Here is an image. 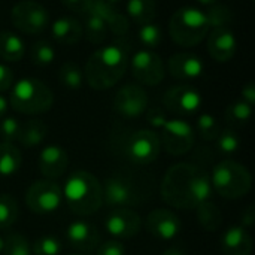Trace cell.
<instances>
[{"mask_svg":"<svg viewBox=\"0 0 255 255\" xmlns=\"http://www.w3.org/2000/svg\"><path fill=\"white\" fill-rule=\"evenodd\" d=\"M211 194V176L190 163L172 166L161 182L163 200L176 209H196L200 203L209 200Z\"/></svg>","mask_w":255,"mask_h":255,"instance_id":"1","label":"cell"},{"mask_svg":"<svg viewBox=\"0 0 255 255\" xmlns=\"http://www.w3.org/2000/svg\"><path fill=\"white\" fill-rule=\"evenodd\" d=\"M126 69V51L118 45H111L103 46L90 55L84 69V76L91 88L108 90L124 76Z\"/></svg>","mask_w":255,"mask_h":255,"instance_id":"2","label":"cell"},{"mask_svg":"<svg viewBox=\"0 0 255 255\" xmlns=\"http://www.w3.org/2000/svg\"><path fill=\"white\" fill-rule=\"evenodd\" d=\"M61 191L67 208L79 217H90L103 205L102 184L93 173L85 170L73 172Z\"/></svg>","mask_w":255,"mask_h":255,"instance_id":"3","label":"cell"},{"mask_svg":"<svg viewBox=\"0 0 255 255\" xmlns=\"http://www.w3.org/2000/svg\"><path fill=\"white\" fill-rule=\"evenodd\" d=\"M206 13L196 7L178 9L169 21V34L172 40L185 48L199 45L209 33Z\"/></svg>","mask_w":255,"mask_h":255,"instance_id":"4","label":"cell"},{"mask_svg":"<svg viewBox=\"0 0 255 255\" xmlns=\"http://www.w3.org/2000/svg\"><path fill=\"white\" fill-rule=\"evenodd\" d=\"M9 103L19 114L39 115L48 112L52 108L54 94L42 81L34 78H24L19 79L12 88Z\"/></svg>","mask_w":255,"mask_h":255,"instance_id":"5","label":"cell"},{"mask_svg":"<svg viewBox=\"0 0 255 255\" xmlns=\"http://www.w3.org/2000/svg\"><path fill=\"white\" fill-rule=\"evenodd\" d=\"M211 185L223 199L236 200L251 191L253 178L245 166L233 160H223L214 167Z\"/></svg>","mask_w":255,"mask_h":255,"instance_id":"6","label":"cell"},{"mask_svg":"<svg viewBox=\"0 0 255 255\" xmlns=\"http://www.w3.org/2000/svg\"><path fill=\"white\" fill-rule=\"evenodd\" d=\"M161 152L160 136L154 130H137L124 142V155L128 161L146 166L154 163Z\"/></svg>","mask_w":255,"mask_h":255,"instance_id":"7","label":"cell"},{"mask_svg":"<svg viewBox=\"0 0 255 255\" xmlns=\"http://www.w3.org/2000/svg\"><path fill=\"white\" fill-rule=\"evenodd\" d=\"M61 203H63L61 187L51 179L33 182L25 193V205L34 214H40V215L51 214L57 211Z\"/></svg>","mask_w":255,"mask_h":255,"instance_id":"8","label":"cell"},{"mask_svg":"<svg viewBox=\"0 0 255 255\" xmlns=\"http://www.w3.org/2000/svg\"><path fill=\"white\" fill-rule=\"evenodd\" d=\"M12 24L24 34L42 33L48 22L49 15L45 6L34 0H21L10 10Z\"/></svg>","mask_w":255,"mask_h":255,"instance_id":"9","label":"cell"},{"mask_svg":"<svg viewBox=\"0 0 255 255\" xmlns=\"http://www.w3.org/2000/svg\"><path fill=\"white\" fill-rule=\"evenodd\" d=\"M161 148L173 157H181L191 151L196 142L193 127L184 120H167L161 128Z\"/></svg>","mask_w":255,"mask_h":255,"instance_id":"10","label":"cell"},{"mask_svg":"<svg viewBox=\"0 0 255 255\" xmlns=\"http://www.w3.org/2000/svg\"><path fill=\"white\" fill-rule=\"evenodd\" d=\"M133 76L143 85H158L166 75V67L158 54L149 49L137 51L130 63Z\"/></svg>","mask_w":255,"mask_h":255,"instance_id":"11","label":"cell"},{"mask_svg":"<svg viewBox=\"0 0 255 255\" xmlns=\"http://www.w3.org/2000/svg\"><path fill=\"white\" fill-rule=\"evenodd\" d=\"M163 105L175 115L188 117L199 111L202 105V96L191 85H176L164 93Z\"/></svg>","mask_w":255,"mask_h":255,"instance_id":"12","label":"cell"},{"mask_svg":"<svg viewBox=\"0 0 255 255\" xmlns=\"http://www.w3.org/2000/svg\"><path fill=\"white\" fill-rule=\"evenodd\" d=\"M114 109L124 118H137L148 109V94L140 85L127 84L117 91Z\"/></svg>","mask_w":255,"mask_h":255,"instance_id":"13","label":"cell"},{"mask_svg":"<svg viewBox=\"0 0 255 255\" xmlns=\"http://www.w3.org/2000/svg\"><path fill=\"white\" fill-rule=\"evenodd\" d=\"M105 229L114 238L130 239L140 232L142 218L130 208H114L105 220Z\"/></svg>","mask_w":255,"mask_h":255,"instance_id":"14","label":"cell"},{"mask_svg":"<svg viewBox=\"0 0 255 255\" xmlns=\"http://www.w3.org/2000/svg\"><path fill=\"white\" fill-rule=\"evenodd\" d=\"M103 203L111 208H130L139 202V193L131 182L123 176L108 178L102 187Z\"/></svg>","mask_w":255,"mask_h":255,"instance_id":"15","label":"cell"},{"mask_svg":"<svg viewBox=\"0 0 255 255\" xmlns=\"http://www.w3.org/2000/svg\"><path fill=\"white\" fill-rule=\"evenodd\" d=\"M145 227L151 236L160 241H172L181 233L182 223L170 209H154L148 214Z\"/></svg>","mask_w":255,"mask_h":255,"instance_id":"16","label":"cell"},{"mask_svg":"<svg viewBox=\"0 0 255 255\" xmlns=\"http://www.w3.org/2000/svg\"><path fill=\"white\" fill-rule=\"evenodd\" d=\"M66 241L72 248L81 253H91L100 245V235L94 224L76 220L69 224L66 230Z\"/></svg>","mask_w":255,"mask_h":255,"instance_id":"17","label":"cell"},{"mask_svg":"<svg viewBox=\"0 0 255 255\" xmlns=\"http://www.w3.org/2000/svg\"><path fill=\"white\" fill-rule=\"evenodd\" d=\"M69 166L67 152L58 145H48L39 154V170L46 179L61 178Z\"/></svg>","mask_w":255,"mask_h":255,"instance_id":"18","label":"cell"},{"mask_svg":"<svg viewBox=\"0 0 255 255\" xmlns=\"http://www.w3.org/2000/svg\"><path fill=\"white\" fill-rule=\"evenodd\" d=\"M169 72L175 79L193 81L203 73V61L191 52H179L169 58Z\"/></svg>","mask_w":255,"mask_h":255,"instance_id":"19","label":"cell"},{"mask_svg":"<svg viewBox=\"0 0 255 255\" xmlns=\"http://www.w3.org/2000/svg\"><path fill=\"white\" fill-rule=\"evenodd\" d=\"M88 13H94L99 18H102L108 30H112V33L117 36H124L128 33L130 22L127 16L120 13L118 9L114 6V3L109 0H93V4Z\"/></svg>","mask_w":255,"mask_h":255,"instance_id":"20","label":"cell"},{"mask_svg":"<svg viewBox=\"0 0 255 255\" xmlns=\"http://www.w3.org/2000/svg\"><path fill=\"white\" fill-rule=\"evenodd\" d=\"M236 37L229 28H214L208 36V52L217 61L226 63L235 57Z\"/></svg>","mask_w":255,"mask_h":255,"instance_id":"21","label":"cell"},{"mask_svg":"<svg viewBox=\"0 0 255 255\" xmlns=\"http://www.w3.org/2000/svg\"><path fill=\"white\" fill-rule=\"evenodd\" d=\"M221 251L224 255H251L253 239L244 227H230L221 236Z\"/></svg>","mask_w":255,"mask_h":255,"instance_id":"22","label":"cell"},{"mask_svg":"<svg viewBox=\"0 0 255 255\" xmlns=\"http://www.w3.org/2000/svg\"><path fill=\"white\" fill-rule=\"evenodd\" d=\"M82 25L78 19L70 16H61L52 24V36L54 39L66 46L75 45L82 37Z\"/></svg>","mask_w":255,"mask_h":255,"instance_id":"23","label":"cell"},{"mask_svg":"<svg viewBox=\"0 0 255 255\" xmlns=\"http://www.w3.org/2000/svg\"><path fill=\"white\" fill-rule=\"evenodd\" d=\"M48 133V127L40 120H28L27 123L21 124L18 142L25 148H34L40 145Z\"/></svg>","mask_w":255,"mask_h":255,"instance_id":"24","label":"cell"},{"mask_svg":"<svg viewBox=\"0 0 255 255\" xmlns=\"http://www.w3.org/2000/svg\"><path fill=\"white\" fill-rule=\"evenodd\" d=\"M22 163L21 151L7 142H0V176H12L15 175Z\"/></svg>","mask_w":255,"mask_h":255,"instance_id":"25","label":"cell"},{"mask_svg":"<svg viewBox=\"0 0 255 255\" xmlns=\"http://www.w3.org/2000/svg\"><path fill=\"white\" fill-rule=\"evenodd\" d=\"M24 52L25 46L19 36L12 31H0V57L4 61H19Z\"/></svg>","mask_w":255,"mask_h":255,"instance_id":"26","label":"cell"},{"mask_svg":"<svg viewBox=\"0 0 255 255\" xmlns=\"http://www.w3.org/2000/svg\"><path fill=\"white\" fill-rule=\"evenodd\" d=\"M127 12L130 18L139 24L145 25L154 21L157 13V1L155 0H128Z\"/></svg>","mask_w":255,"mask_h":255,"instance_id":"27","label":"cell"},{"mask_svg":"<svg viewBox=\"0 0 255 255\" xmlns=\"http://www.w3.org/2000/svg\"><path fill=\"white\" fill-rule=\"evenodd\" d=\"M196 215L199 220V224L206 230V232H217L221 227L223 223V214L218 209V206L209 200L200 203L196 208Z\"/></svg>","mask_w":255,"mask_h":255,"instance_id":"28","label":"cell"},{"mask_svg":"<svg viewBox=\"0 0 255 255\" xmlns=\"http://www.w3.org/2000/svg\"><path fill=\"white\" fill-rule=\"evenodd\" d=\"M82 33L93 45H100L108 37V27L102 18H99L94 13H87L85 25L82 28Z\"/></svg>","mask_w":255,"mask_h":255,"instance_id":"29","label":"cell"},{"mask_svg":"<svg viewBox=\"0 0 255 255\" xmlns=\"http://www.w3.org/2000/svg\"><path fill=\"white\" fill-rule=\"evenodd\" d=\"M253 106L245 103L244 100L233 102L226 109V123L232 127H244L251 118Z\"/></svg>","mask_w":255,"mask_h":255,"instance_id":"30","label":"cell"},{"mask_svg":"<svg viewBox=\"0 0 255 255\" xmlns=\"http://www.w3.org/2000/svg\"><path fill=\"white\" fill-rule=\"evenodd\" d=\"M18 202L10 194H0V230L12 227L18 220Z\"/></svg>","mask_w":255,"mask_h":255,"instance_id":"31","label":"cell"},{"mask_svg":"<svg viewBox=\"0 0 255 255\" xmlns=\"http://www.w3.org/2000/svg\"><path fill=\"white\" fill-rule=\"evenodd\" d=\"M58 79L69 90H78L82 85L84 75H82V72L76 63L67 61L61 66V69L58 72Z\"/></svg>","mask_w":255,"mask_h":255,"instance_id":"32","label":"cell"},{"mask_svg":"<svg viewBox=\"0 0 255 255\" xmlns=\"http://www.w3.org/2000/svg\"><path fill=\"white\" fill-rule=\"evenodd\" d=\"M206 18H208L209 27H212V28H226L233 19V13H232V9L229 6L215 3L206 12Z\"/></svg>","mask_w":255,"mask_h":255,"instance_id":"33","label":"cell"},{"mask_svg":"<svg viewBox=\"0 0 255 255\" xmlns=\"http://www.w3.org/2000/svg\"><path fill=\"white\" fill-rule=\"evenodd\" d=\"M1 255H33L30 242L19 233H10L4 238Z\"/></svg>","mask_w":255,"mask_h":255,"instance_id":"34","label":"cell"},{"mask_svg":"<svg viewBox=\"0 0 255 255\" xmlns=\"http://www.w3.org/2000/svg\"><path fill=\"white\" fill-rule=\"evenodd\" d=\"M197 133L203 140L215 142L221 133V127L215 117H212L211 114H203L197 118Z\"/></svg>","mask_w":255,"mask_h":255,"instance_id":"35","label":"cell"},{"mask_svg":"<svg viewBox=\"0 0 255 255\" xmlns=\"http://www.w3.org/2000/svg\"><path fill=\"white\" fill-rule=\"evenodd\" d=\"M55 51L52 45L46 40H39L30 48V60L36 66H48L54 61Z\"/></svg>","mask_w":255,"mask_h":255,"instance_id":"36","label":"cell"},{"mask_svg":"<svg viewBox=\"0 0 255 255\" xmlns=\"http://www.w3.org/2000/svg\"><path fill=\"white\" fill-rule=\"evenodd\" d=\"M215 143H217V148H218L220 152H223L226 155H230V154H235L239 149L241 139H239L238 133L233 128H224V130H221V133L217 137Z\"/></svg>","mask_w":255,"mask_h":255,"instance_id":"37","label":"cell"},{"mask_svg":"<svg viewBox=\"0 0 255 255\" xmlns=\"http://www.w3.org/2000/svg\"><path fill=\"white\" fill-rule=\"evenodd\" d=\"M61 250L63 245L55 236H42L36 239L31 247L33 255H60Z\"/></svg>","mask_w":255,"mask_h":255,"instance_id":"38","label":"cell"},{"mask_svg":"<svg viewBox=\"0 0 255 255\" xmlns=\"http://www.w3.org/2000/svg\"><path fill=\"white\" fill-rule=\"evenodd\" d=\"M139 39H140V43L146 49H155L160 46V43L163 40L161 28L152 22L145 24V25H142V28L139 31Z\"/></svg>","mask_w":255,"mask_h":255,"instance_id":"39","label":"cell"},{"mask_svg":"<svg viewBox=\"0 0 255 255\" xmlns=\"http://www.w3.org/2000/svg\"><path fill=\"white\" fill-rule=\"evenodd\" d=\"M19 128H21V124H19V121L16 118H13V117L3 118L1 123H0V137H1V142L13 143L15 140H18Z\"/></svg>","mask_w":255,"mask_h":255,"instance_id":"40","label":"cell"},{"mask_svg":"<svg viewBox=\"0 0 255 255\" xmlns=\"http://www.w3.org/2000/svg\"><path fill=\"white\" fill-rule=\"evenodd\" d=\"M97 255H126V247L120 241H108L97 247Z\"/></svg>","mask_w":255,"mask_h":255,"instance_id":"41","label":"cell"},{"mask_svg":"<svg viewBox=\"0 0 255 255\" xmlns=\"http://www.w3.org/2000/svg\"><path fill=\"white\" fill-rule=\"evenodd\" d=\"M146 121L155 128H163V126L167 123V117L163 109L151 108V109H146Z\"/></svg>","mask_w":255,"mask_h":255,"instance_id":"42","label":"cell"},{"mask_svg":"<svg viewBox=\"0 0 255 255\" xmlns=\"http://www.w3.org/2000/svg\"><path fill=\"white\" fill-rule=\"evenodd\" d=\"M61 3L72 12L76 13H88L93 0H61Z\"/></svg>","mask_w":255,"mask_h":255,"instance_id":"43","label":"cell"},{"mask_svg":"<svg viewBox=\"0 0 255 255\" xmlns=\"http://www.w3.org/2000/svg\"><path fill=\"white\" fill-rule=\"evenodd\" d=\"M12 84H13V73H12V70L7 66L0 64V93L9 90L12 87Z\"/></svg>","mask_w":255,"mask_h":255,"instance_id":"44","label":"cell"},{"mask_svg":"<svg viewBox=\"0 0 255 255\" xmlns=\"http://www.w3.org/2000/svg\"><path fill=\"white\" fill-rule=\"evenodd\" d=\"M241 223H242V226L244 227H253L255 223V208L253 205H248L245 209H244V212H242V215H241Z\"/></svg>","mask_w":255,"mask_h":255,"instance_id":"45","label":"cell"},{"mask_svg":"<svg viewBox=\"0 0 255 255\" xmlns=\"http://www.w3.org/2000/svg\"><path fill=\"white\" fill-rule=\"evenodd\" d=\"M242 100L245 103H248L250 106H253L255 102V87L253 82H248L244 88H242Z\"/></svg>","mask_w":255,"mask_h":255,"instance_id":"46","label":"cell"},{"mask_svg":"<svg viewBox=\"0 0 255 255\" xmlns=\"http://www.w3.org/2000/svg\"><path fill=\"white\" fill-rule=\"evenodd\" d=\"M163 255H185L184 254V251L181 250V248H178V247H170V248H167Z\"/></svg>","mask_w":255,"mask_h":255,"instance_id":"47","label":"cell"},{"mask_svg":"<svg viewBox=\"0 0 255 255\" xmlns=\"http://www.w3.org/2000/svg\"><path fill=\"white\" fill-rule=\"evenodd\" d=\"M6 112H7V100L3 96H0V118H3Z\"/></svg>","mask_w":255,"mask_h":255,"instance_id":"48","label":"cell"},{"mask_svg":"<svg viewBox=\"0 0 255 255\" xmlns=\"http://www.w3.org/2000/svg\"><path fill=\"white\" fill-rule=\"evenodd\" d=\"M197 1L202 3V4H205V6H212V4L217 3V0H197Z\"/></svg>","mask_w":255,"mask_h":255,"instance_id":"49","label":"cell"},{"mask_svg":"<svg viewBox=\"0 0 255 255\" xmlns=\"http://www.w3.org/2000/svg\"><path fill=\"white\" fill-rule=\"evenodd\" d=\"M3 247H4V238L3 236H0V255L3 253Z\"/></svg>","mask_w":255,"mask_h":255,"instance_id":"50","label":"cell"},{"mask_svg":"<svg viewBox=\"0 0 255 255\" xmlns=\"http://www.w3.org/2000/svg\"><path fill=\"white\" fill-rule=\"evenodd\" d=\"M109 1H112V3H114V1H118V0H109Z\"/></svg>","mask_w":255,"mask_h":255,"instance_id":"51","label":"cell"},{"mask_svg":"<svg viewBox=\"0 0 255 255\" xmlns=\"http://www.w3.org/2000/svg\"><path fill=\"white\" fill-rule=\"evenodd\" d=\"M70 255H82V254H70Z\"/></svg>","mask_w":255,"mask_h":255,"instance_id":"52","label":"cell"}]
</instances>
